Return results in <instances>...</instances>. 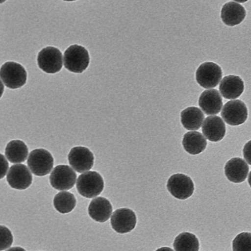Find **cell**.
<instances>
[{
	"label": "cell",
	"mask_w": 251,
	"mask_h": 251,
	"mask_svg": "<svg viewBox=\"0 0 251 251\" xmlns=\"http://www.w3.org/2000/svg\"><path fill=\"white\" fill-rule=\"evenodd\" d=\"M39 67L48 74H54L62 68L63 56L59 49L53 47L43 48L37 56Z\"/></svg>",
	"instance_id": "cell-6"
},
{
	"label": "cell",
	"mask_w": 251,
	"mask_h": 251,
	"mask_svg": "<svg viewBox=\"0 0 251 251\" xmlns=\"http://www.w3.org/2000/svg\"><path fill=\"white\" fill-rule=\"evenodd\" d=\"M248 181V183H249V185L251 187V171L250 172V173L249 175Z\"/></svg>",
	"instance_id": "cell-30"
},
{
	"label": "cell",
	"mask_w": 251,
	"mask_h": 251,
	"mask_svg": "<svg viewBox=\"0 0 251 251\" xmlns=\"http://www.w3.org/2000/svg\"><path fill=\"white\" fill-rule=\"evenodd\" d=\"M76 187L79 194L87 198L100 195L104 188V181L100 175L96 171H87L79 176Z\"/></svg>",
	"instance_id": "cell-1"
},
{
	"label": "cell",
	"mask_w": 251,
	"mask_h": 251,
	"mask_svg": "<svg viewBox=\"0 0 251 251\" xmlns=\"http://www.w3.org/2000/svg\"><path fill=\"white\" fill-rule=\"evenodd\" d=\"M54 160L51 154L44 149H36L29 153L27 164L30 171L37 176L49 174L53 166Z\"/></svg>",
	"instance_id": "cell-3"
},
{
	"label": "cell",
	"mask_w": 251,
	"mask_h": 251,
	"mask_svg": "<svg viewBox=\"0 0 251 251\" xmlns=\"http://www.w3.org/2000/svg\"><path fill=\"white\" fill-rule=\"evenodd\" d=\"M155 251H174V250L170 248L167 247H163L157 249Z\"/></svg>",
	"instance_id": "cell-29"
},
{
	"label": "cell",
	"mask_w": 251,
	"mask_h": 251,
	"mask_svg": "<svg viewBox=\"0 0 251 251\" xmlns=\"http://www.w3.org/2000/svg\"><path fill=\"white\" fill-rule=\"evenodd\" d=\"M110 223L112 228L119 233H126L132 230L136 224V216L133 210L121 208L114 211Z\"/></svg>",
	"instance_id": "cell-11"
},
{
	"label": "cell",
	"mask_w": 251,
	"mask_h": 251,
	"mask_svg": "<svg viewBox=\"0 0 251 251\" xmlns=\"http://www.w3.org/2000/svg\"><path fill=\"white\" fill-rule=\"evenodd\" d=\"M68 159L72 168L78 173L86 172L93 166L94 156L87 148L76 146L70 151Z\"/></svg>",
	"instance_id": "cell-10"
},
{
	"label": "cell",
	"mask_w": 251,
	"mask_h": 251,
	"mask_svg": "<svg viewBox=\"0 0 251 251\" xmlns=\"http://www.w3.org/2000/svg\"><path fill=\"white\" fill-rule=\"evenodd\" d=\"M88 211L92 219L98 222L103 223L107 221L111 216L112 206L107 199L98 197L91 201Z\"/></svg>",
	"instance_id": "cell-18"
},
{
	"label": "cell",
	"mask_w": 251,
	"mask_h": 251,
	"mask_svg": "<svg viewBox=\"0 0 251 251\" xmlns=\"http://www.w3.org/2000/svg\"><path fill=\"white\" fill-rule=\"evenodd\" d=\"M199 105L205 114L216 115L220 112L223 106L221 95L216 89L206 90L199 97Z\"/></svg>",
	"instance_id": "cell-13"
},
{
	"label": "cell",
	"mask_w": 251,
	"mask_h": 251,
	"mask_svg": "<svg viewBox=\"0 0 251 251\" xmlns=\"http://www.w3.org/2000/svg\"><path fill=\"white\" fill-rule=\"evenodd\" d=\"M76 174L68 165H59L55 167L50 176L51 186L60 191L71 189L75 183Z\"/></svg>",
	"instance_id": "cell-8"
},
{
	"label": "cell",
	"mask_w": 251,
	"mask_h": 251,
	"mask_svg": "<svg viewBox=\"0 0 251 251\" xmlns=\"http://www.w3.org/2000/svg\"><path fill=\"white\" fill-rule=\"evenodd\" d=\"M222 77V71L221 67L212 62L202 63L196 72L197 82L205 89L216 87L221 81Z\"/></svg>",
	"instance_id": "cell-5"
},
{
	"label": "cell",
	"mask_w": 251,
	"mask_h": 251,
	"mask_svg": "<svg viewBox=\"0 0 251 251\" xmlns=\"http://www.w3.org/2000/svg\"><path fill=\"white\" fill-rule=\"evenodd\" d=\"M204 136L211 142H219L225 136L226 125L223 120L217 116H208L204 120L201 128Z\"/></svg>",
	"instance_id": "cell-14"
},
{
	"label": "cell",
	"mask_w": 251,
	"mask_h": 251,
	"mask_svg": "<svg viewBox=\"0 0 251 251\" xmlns=\"http://www.w3.org/2000/svg\"><path fill=\"white\" fill-rule=\"evenodd\" d=\"M224 169L227 178L232 182L238 183L246 180L249 167L243 159L234 157L226 163Z\"/></svg>",
	"instance_id": "cell-15"
},
{
	"label": "cell",
	"mask_w": 251,
	"mask_h": 251,
	"mask_svg": "<svg viewBox=\"0 0 251 251\" xmlns=\"http://www.w3.org/2000/svg\"><path fill=\"white\" fill-rule=\"evenodd\" d=\"M0 78L3 84L10 89H17L26 82L27 74L24 67L14 62H6L1 67Z\"/></svg>",
	"instance_id": "cell-4"
},
{
	"label": "cell",
	"mask_w": 251,
	"mask_h": 251,
	"mask_svg": "<svg viewBox=\"0 0 251 251\" xmlns=\"http://www.w3.org/2000/svg\"><path fill=\"white\" fill-rule=\"evenodd\" d=\"M248 109L245 103L239 100H231L224 105L221 116L230 126H235L245 122L248 118Z\"/></svg>",
	"instance_id": "cell-9"
},
{
	"label": "cell",
	"mask_w": 251,
	"mask_h": 251,
	"mask_svg": "<svg viewBox=\"0 0 251 251\" xmlns=\"http://www.w3.org/2000/svg\"><path fill=\"white\" fill-rule=\"evenodd\" d=\"M199 241L196 235L188 232L179 234L173 243L175 251H199Z\"/></svg>",
	"instance_id": "cell-22"
},
{
	"label": "cell",
	"mask_w": 251,
	"mask_h": 251,
	"mask_svg": "<svg viewBox=\"0 0 251 251\" xmlns=\"http://www.w3.org/2000/svg\"><path fill=\"white\" fill-rule=\"evenodd\" d=\"M167 188L175 198L185 200L192 195L194 191V184L189 176L183 174H176L168 179Z\"/></svg>",
	"instance_id": "cell-7"
},
{
	"label": "cell",
	"mask_w": 251,
	"mask_h": 251,
	"mask_svg": "<svg viewBox=\"0 0 251 251\" xmlns=\"http://www.w3.org/2000/svg\"><path fill=\"white\" fill-rule=\"evenodd\" d=\"M0 178L2 179L7 175L8 169V163L7 159L2 154H0Z\"/></svg>",
	"instance_id": "cell-27"
},
{
	"label": "cell",
	"mask_w": 251,
	"mask_h": 251,
	"mask_svg": "<svg viewBox=\"0 0 251 251\" xmlns=\"http://www.w3.org/2000/svg\"><path fill=\"white\" fill-rule=\"evenodd\" d=\"M28 153L25 144L20 140H13L8 142L5 149V155L8 160L12 163L24 162Z\"/></svg>",
	"instance_id": "cell-21"
},
{
	"label": "cell",
	"mask_w": 251,
	"mask_h": 251,
	"mask_svg": "<svg viewBox=\"0 0 251 251\" xmlns=\"http://www.w3.org/2000/svg\"><path fill=\"white\" fill-rule=\"evenodd\" d=\"M63 61L64 67L68 70L75 73H81L87 68L90 57L84 47L73 45L65 50Z\"/></svg>",
	"instance_id": "cell-2"
},
{
	"label": "cell",
	"mask_w": 251,
	"mask_h": 251,
	"mask_svg": "<svg viewBox=\"0 0 251 251\" xmlns=\"http://www.w3.org/2000/svg\"><path fill=\"white\" fill-rule=\"evenodd\" d=\"M6 180L13 188L24 190L32 183V176L30 170L24 164H14L10 167L6 175Z\"/></svg>",
	"instance_id": "cell-12"
},
{
	"label": "cell",
	"mask_w": 251,
	"mask_h": 251,
	"mask_svg": "<svg viewBox=\"0 0 251 251\" xmlns=\"http://www.w3.org/2000/svg\"><path fill=\"white\" fill-rule=\"evenodd\" d=\"M233 251H251V233L238 234L232 241Z\"/></svg>",
	"instance_id": "cell-24"
},
{
	"label": "cell",
	"mask_w": 251,
	"mask_h": 251,
	"mask_svg": "<svg viewBox=\"0 0 251 251\" xmlns=\"http://www.w3.org/2000/svg\"><path fill=\"white\" fill-rule=\"evenodd\" d=\"M182 144L186 152L196 155L204 151L207 146V141L201 133L191 131L184 135Z\"/></svg>",
	"instance_id": "cell-19"
},
{
	"label": "cell",
	"mask_w": 251,
	"mask_h": 251,
	"mask_svg": "<svg viewBox=\"0 0 251 251\" xmlns=\"http://www.w3.org/2000/svg\"><path fill=\"white\" fill-rule=\"evenodd\" d=\"M181 123L184 127L189 130L200 129L202 125L204 115L202 111L197 107H188L180 114Z\"/></svg>",
	"instance_id": "cell-20"
},
{
	"label": "cell",
	"mask_w": 251,
	"mask_h": 251,
	"mask_svg": "<svg viewBox=\"0 0 251 251\" xmlns=\"http://www.w3.org/2000/svg\"><path fill=\"white\" fill-rule=\"evenodd\" d=\"M243 154L246 162L251 165V140L247 142L244 145Z\"/></svg>",
	"instance_id": "cell-26"
},
{
	"label": "cell",
	"mask_w": 251,
	"mask_h": 251,
	"mask_svg": "<svg viewBox=\"0 0 251 251\" xmlns=\"http://www.w3.org/2000/svg\"><path fill=\"white\" fill-rule=\"evenodd\" d=\"M13 241L10 230L5 226H0V251L9 248Z\"/></svg>",
	"instance_id": "cell-25"
},
{
	"label": "cell",
	"mask_w": 251,
	"mask_h": 251,
	"mask_svg": "<svg viewBox=\"0 0 251 251\" xmlns=\"http://www.w3.org/2000/svg\"><path fill=\"white\" fill-rule=\"evenodd\" d=\"M53 202L54 207L57 211L65 214L74 209L76 201L73 194L67 191H62L54 196Z\"/></svg>",
	"instance_id": "cell-23"
},
{
	"label": "cell",
	"mask_w": 251,
	"mask_h": 251,
	"mask_svg": "<svg viewBox=\"0 0 251 251\" xmlns=\"http://www.w3.org/2000/svg\"><path fill=\"white\" fill-rule=\"evenodd\" d=\"M219 89L224 98L235 99L240 97L244 91V81L239 76L232 75H226L221 81Z\"/></svg>",
	"instance_id": "cell-16"
},
{
	"label": "cell",
	"mask_w": 251,
	"mask_h": 251,
	"mask_svg": "<svg viewBox=\"0 0 251 251\" xmlns=\"http://www.w3.org/2000/svg\"><path fill=\"white\" fill-rule=\"evenodd\" d=\"M6 251H26L20 247H13L7 249Z\"/></svg>",
	"instance_id": "cell-28"
},
{
	"label": "cell",
	"mask_w": 251,
	"mask_h": 251,
	"mask_svg": "<svg viewBox=\"0 0 251 251\" xmlns=\"http://www.w3.org/2000/svg\"><path fill=\"white\" fill-rule=\"evenodd\" d=\"M246 12L244 7L235 1L226 3L222 7L221 17L223 23L228 26L240 24L245 19Z\"/></svg>",
	"instance_id": "cell-17"
}]
</instances>
